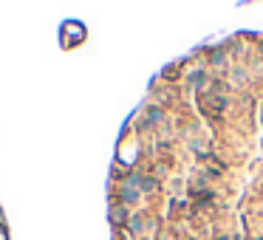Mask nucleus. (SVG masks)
<instances>
[{"label":"nucleus","mask_w":263,"mask_h":240,"mask_svg":"<svg viewBox=\"0 0 263 240\" xmlns=\"http://www.w3.org/2000/svg\"><path fill=\"white\" fill-rule=\"evenodd\" d=\"M122 201H125V203H133V201H139V192H136L133 186H125V190H122Z\"/></svg>","instance_id":"nucleus-1"},{"label":"nucleus","mask_w":263,"mask_h":240,"mask_svg":"<svg viewBox=\"0 0 263 240\" xmlns=\"http://www.w3.org/2000/svg\"><path fill=\"white\" fill-rule=\"evenodd\" d=\"M110 215H113V221H116V223H122V221H125V209H119V206L110 212Z\"/></svg>","instance_id":"nucleus-2"}]
</instances>
